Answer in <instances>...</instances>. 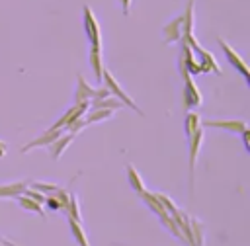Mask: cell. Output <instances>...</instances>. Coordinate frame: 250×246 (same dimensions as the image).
I'll return each mask as SVG.
<instances>
[{
  "instance_id": "5bb4252c",
  "label": "cell",
  "mask_w": 250,
  "mask_h": 246,
  "mask_svg": "<svg viewBox=\"0 0 250 246\" xmlns=\"http://www.w3.org/2000/svg\"><path fill=\"white\" fill-rule=\"evenodd\" d=\"M127 180H129V185H131V189L135 191V193H143V191H146V187H145V184H143V180H141V174L137 172V168L129 162L127 166Z\"/></svg>"
},
{
  "instance_id": "2e32d148",
  "label": "cell",
  "mask_w": 250,
  "mask_h": 246,
  "mask_svg": "<svg viewBox=\"0 0 250 246\" xmlns=\"http://www.w3.org/2000/svg\"><path fill=\"white\" fill-rule=\"evenodd\" d=\"M27 182H14V184H2L0 185V199L2 197H18L27 187Z\"/></svg>"
},
{
  "instance_id": "7c38bea8",
  "label": "cell",
  "mask_w": 250,
  "mask_h": 246,
  "mask_svg": "<svg viewBox=\"0 0 250 246\" xmlns=\"http://www.w3.org/2000/svg\"><path fill=\"white\" fill-rule=\"evenodd\" d=\"M182 39V16L180 18H174L170 23L164 25V41L170 45V43H176Z\"/></svg>"
},
{
  "instance_id": "ba28073f",
  "label": "cell",
  "mask_w": 250,
  "mask_h": 246,
  "mask_svg": "<svg viewBox=\"0 0 250 246\" xmlns=\"http://www.w3.org/2000/svg\"><path fill=\"white\" fill-rule=\"evenodd\" d=\"M64 131L62 129H53V127H49L41 137H37V139H33L31 143H27L25 146H21V152H29L31 148H39V146H49L57 137H61Z\"/></svg>"
},
{
  "instance_id": "8992f818",
  "label": "cell",
  "mask_w": 250,
  "mask_h": 246,
  "mask_svg": "<svg viewBox=\"0 0 250 246\" xmlns=\"http://www.w3.org/2000/svg\"><path fill=\"white\" fill-rule=\"evenodd\" d=\"M201 127H215V129L240 135L244 129H248V123L244 119H209V121H203Z\"/></svg>"
},
{
  "instance_id": "4316f807",
  "label": "cell",
  "mask_w": 250,
  "mask_h": 246,
  "mask_svg": "<svg viewBox=\"0 0 250 246\" xmlns=\"http://www.w3.org/2000/svg\"><path fill=\"white\" fill-rule=\"evenodd\" d=\"M4 244H6V246H16V244H12V242H4Z\"/></svg>"
},
{
  "instance_id": "3957f363",
  "label": "cell",
  "mask_w": 250,
  "mask_h": 246,
  "mask_svg": "<svg viewBox=\"0 0 250 246\" xmlns=\"http://www.w3.org/2000/svg\"><path fill=\"white\" fill-rule=\"evenodd\" d=\"M180 72H182V78H184V105H186V109H193L201 103V92L195 86L191 74L182 64H180Z\"/></svg>"
},
{
  "instance_id": "7402d4cb",
  "label": "cell",
  "mask_w": 250,
  "mask_h": 246,
  "mask_svg": "<svg viewBox=\"0 0 250 246\" xmlns=\"http://www.w3.org/2000/svg\"><path fill=\"white\" fill-rule=\"evenodd\" d=\"M156 197L160 199V203L164 205V209H166V211H168V213H170L172 217H174V215L178 213V209H176V205H174V201H172L170 197H166L164 193H156Z\"/></svg>"
},
{
  "instance_id": "8fae6325",
  "label": "cell",
  "mask_w": 250,
  "mask_h": 246,
  "mask_svg": "<svg viewBox=\"0 0 250 246\" xmlns=\"http://www.w3.org/2000/svg\"><path fill=\"white\" fill-rule=\"evenodd\" d=\"M72 139H74V135L72 133H62L61 137H57L51 144H49V152H51V156H53V160H59V156L68 148V144L72 143Z\"/></svg>"
},
{
  "instance_id": "ffe728a7",
  "label": "cell",
  "mask_w": 250,
  "mask_h": 246,
  "mask_svg": "<svg viewBox=\"0 0 250 246\" xmlns=\"http://www.w3.org/2000/svg\"><path fill=\"white\" fill-rule=\"evenodd\" d=\"M64 213H66V217H68V219H72V221H78V223H80V209H78V199H76V195H74V193H70V195H68V205H66Z\"/></svg>"
},
{
  "instance_id": "d6986e66",
  "label": "cell",
  "mask_w": 250,
  "mask_h": 246,
  "mask_svg": "<svg viewBox=\"0 0 250 246\" xmlns=\"http://www.w3.org/2000/svg\"><path fill=\"white\" fill-rule=\"evenodd\" d=\"M184 129H186V135L191 137L197 129H201V117L197 113H188L186 121H184Z\"/></svg>"
},
{
  "instance_id": "9c48e42d",
  "label": "cell",
  "mask_w": 250,
  "mask_h": 246,
  "mask_svg": "<svg viewBox=\"0 0 250 246\" xmlns=\"http://www.w3.org/2000/svg\"><path fill=\"white\" fill-rule=\"evenodd\" d=\"M199 59V72H215V74H221V68H219V64H217V61H215V57L209 53V51H205L203 47H199L197 51H193Z\"/></svg>"
},
{
  "instance_id": "603a6c76",
  "label": "cell",
  "mask_w": 250,
  "mask_h": 246,
  "mask_svg": "<svg viewBox=\"0 0 250 246\" xmlns=\"http://www.w3.org/2000/svg\"><path fill=\"white\" fill-rule=\"evenodd\" d=\"M43 205H47V209H51V211H61V203H59V199L55 195H47Z\"/></svg>"
},
{
  "instance_id": "44dd1931",
  "label": "cell",
  "mask_w": 250,
  "mask_h": 246,
  "mask_svg": "<svg viewBox=\"0 0 250 246\" xmlns=\"http://www.w3.org/2000/svg\"><path fill=\"white\" fill-rule=\"evenodd\" d=\"M31 187H33V189H39V191L45 193V195H47V193H55V191L59 189L57 184H45V182H33Z\"/></svg>"
},
{
  "instance_id": "4fadbf2b",
  "label": "cell",
  "mask_w": 250,
  "mask_h": 246,
  "mask_svg": "<svg viewBox=\"0 0 250 246\" xmlns=\"http://www.w3.org/2000/svg\"><path fill=\"white\" fill-rule=\"evenodd\" d=\"M90 66L94 70V76L98 82H102V72H104V64H102V47H90Z\"/></svg>"
},
{
  "instance_id": "6da1fadb",
  "label": "cell",
  "mask_w": 250,
  "mask_h": 246,
  "mask_svg": "<svg viewBox=\"0 0 250 246\" xmlns=\"http://www.w3.org/2000/svg\"><path fill=\"white\" fill-rule=\"evenodd\" d=\"M102 84H104V86L107 88V92H109L111 96H115V98H117L125 107H131L135 113H141V115H143V111L139 109V105H137V103L131 100V96H129V94L119 86V82L115 80V76H113L105 66H104V72H102Z\"/></svg>"
},
{
  "instance_id": "30bf717a",
  "label": "cell",
  "mask_w": 250,
  "mask_h": 246,
  "mask_svg": "<svg viewBox=\"0 0 250 246\" xmlns=\"http://www.w3.org/2000/svg\"><path fill=\"white\" fill-rule=\"evenodd\" d=\"M76 94H74V103L76 102H92L94 100V94H96V88H92L88 82H86V78L82 76V74H78L76 76Z\"/></svg>"
},
{
  "instance_id": "7a4b0ae2",
  "label": "cell",
  "mask_w": 250,
  "mask_h": 246,
  "mask_svg": "<svg viewBox=\"0 0 250 246\" xmlns=\"http://www.w3.org/2000/svg\"><path fill=\"white\" fill-rule=\"evenodd\" d=\"M82 21H84V33L90 41V47H102V31H100V23L92 12L90 6L82 8Z\"/></svg>"
},
{
  "instance_id": "277c9868",
  "label": "cell",
  "mask_w": 250,
  "mask_h": 246,
  "mask_svg": "<svg viewBox=\"0 0 250 246\" xmlns=\"http://www.w3.org/2000/svg\"><path fill=\"white\" fill-rule=\"evenodd\" d=\"M203 144V127L197 129L191 137H188V164H189V187L193 189V176H195V164L197 156Z\"/></svg>"
},
{
  "instance_id": "cb8c5ba5",
  "label": "cell",
  "mask_w": 250,
  "mask_h": 246,
  "mask_svg": "<svg viewBox=\"0 0 250 246\" xmlns=\"http://www.w3.org/2000/svg\"><path fill=\"white\" fill-rule=\"evenodd\" d=\"M240 135H242V143H244L246 152H250V131H248V129H244Z\"/></svg>"
},
{
  "instance_id": "52a82bcc",
  "label": "cell",
  "mask_w": 250,
  "mask_h": 246,
  "mask_svg": "<svg viewBox=\"0 0 250 246\" xmlns=\"http://www.w3.org/2000/svg\"><path fill=\"white\" fill-rule=\"evenodd\" d=\"M178 64H182L189 74H199V61L195 59L191 47L188 43H184V41H182V53H180Z\"/></svg>"
},
{
  "instance_id": "e0dca14e",
  "label": "cell",
  "mask_w": 250,
  "mask_h": 246,
  "mask_svg": "<svg viewBox=\"0 0 250 246\" xmlns=\"http://www.w3.org/2000/svg\"><path fill=\"white\" fill-rule=\"evenodd\" d=\"M90 107H104V109H113V111H117V109H121L123 107V103L115 98V96H105V98H102V100H94V102H90Z\"/></svg>"
},
{
  "instance_id": "d4e9b609",
  "label": "cell",
  "mask_w": 250,
  "mask_h": 246,
  "mask_svg": "<svg viewBox=\"0 0 250 246\" xmlns=\"http://www.w3.org/2000/svg\"><path fill=\"white\" fill-rule=\"evenodd\" d=\"M121 2V10H123V14L127 16L129 14V8H131V0H119Z\"/></svg>"
},
{
  "instance_id": "5b68a950",
  "label": "cell",
  "mask_w": 250,
  "mask_h": 246,
  "mask_svg": "<svg viewBox=\"0 0 250 246\" xmlns=\"http://www.w3.org/2000/svg\"><path fill=\"white\" fill-rule=\"evenodd\" d=\"M219 47H221V51L225 53V57H227V61H229V64L246 80V84H250V70H248V66H246V62H244V59L225 41V39H219Z\"/></svg>"
},
{
  "instance_id": "9a60e30c",
  "label": "cell",
  "mask_w": 250,
  "mask_h": 246,
  "mask_svg": "<svg viewBox=\"0 0 250 246\" xmlns=\"http://www.w3.org/2000/svg\"><path fill=\"white\" fill-rule=\"evenodd\" d=\"M16 199H18V205H20L21 209L31 211V213H35V215H39V217H43V215H45L43 205H41L39 201H35V199H31V197H27V195H23V193H20Z\"/></svg>"
},
{
  "instance_id": "83f0119b",
  "label": "cell",
  "mask_w": 250,
  "mask_h": 246,
  "mask_svg": "<svg viewBox=\"0 0 250 246\" xmlns=\"http://www.w3.org/2000/svg\"><path fill=\"white\" fill-rule=\"evenodd\" d=\"M0 246H2V242H0Z\"/></svg>"
},
{
  "instance_id": "ac0fdd59",
  "label": "cell",
  "mask_w": 250,
  "mask_h": 246,
  "mask_svg": "<svg viewBox=\"0 0 250 246\" xmlns=\"http://www.w3.org/2000/svg\"><path fill=\"white\" fill-rule=\"evenodd\" d=\"M68 226H70V232H72V236H74V242H76L78 246H90V242H88V236H86V232H84V228H82V225H80L78 221H72V219H68Z\"/></svg>"
},
{
  "instance_id": "484cf974",
  "label": "cell",
  "mask_w": 250,
  "mask_h": 246,
  "mask_svg": "<svg viewBox=\"0 0 250 246\" xmlns=\"http://www.w3.org/2000/svg\"><path fill=\"white\" fill-rule=\"evenodd\" d=\"M6 152H8V146H6V143H4V141H0V158H4V156H6Z\"/></svg>"
}]
</instances>
